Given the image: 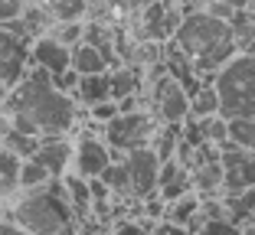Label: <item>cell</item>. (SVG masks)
I'll list each match as a JSON object with an SVG mask.
<instances>
[{
	"label": "cell",
	"mask_w": 255,
	"mask_h": 235,
	"mask_svg": "<svg viewBox=\"0 0 255 235\" xmlns=\"http://www.w3.org/2000/svg\"><path fill=\"white\" fill-rule=\"evenodd\" d=\"M112 98V76L102 72V76H79V88H75V101L85 108L98 105V101Z\"/></svg>",
	"instance_id": "obj_15"
},
{
	"label": "cell",
	"mask_w": 255,
	"mask_h": 235,
	"mask_svg": "<svg viewBox=\"0 0 255 235\" xmlns=\"http://www.w3.org/2000/svg\"><path fill=\"white\" fill-rule=\"evenodd\" d=\"M121 163L128 170V193H131V199L144 203V199L157 196L160 157L154 154V147H137V151L121 154Z\"/></svg>",
	"instance_id": "obj_6"
},
{
	"label": "cell",
	"mask_w": 255,
	"mask_h": 235,
	"mask_svg": "<svg viewBox=\"0 0 255 235\" xmlns=\"http://www.w3.org/2000/svg\"><path fill=\"white\" fill-rule=\"evenodd\" d=\"M112 76V101H125L131 95H141V72L134 66H115L108 69Z\"/></svg>",
	"instance_id": "obj_16"
},
{
	"label": "cell",
	"mask_w": 255,
	"mask_h": 235,
	"mask_svg": "<svg viewBox=\"0 0 255 235\" xmlns=\"http://www.w3.org/2000/svg\"><path fill=\"white\" fill-rule=\"evenodd\" d=\"M200 206H203V196L193 190V193H187V196H180V199H173V203H167L164 219L173 222V226H183V229H187L190 222L200 216Z\"/></svg>",
	"instance_id": "obj_17"
},
{
	"label": "cell",
	"mask_w": 255,
	"mask_h": 235,
	"mask_svg": "<svg viewBox=\"0 0 255 235\" xmlns=\"http://www.w3.org/2000/svg\"><path fill=\"white\" fill-rule=\"evenodd\" d=\"M150 235H190L183 226H173V222H167V219H160V222H154V229H150Z\"/></svg>",
	"instance_id": "obj_29"
},
{
	"label": "cell",
	"mask_w": 255,
	"mask_h": 235,
	"mask_svg": "<svg viewBox=\"0 0 255 235\" xmlns=\"http://www.w3.org/2000/svg\"><path fill=\"white\" fill-rule=\"evenodd\" d=\"M213 114H219V95L216 88H213V82H206L200 91H193L190 95V118H213Z\"/></svg>",
	"instance_id": "obj_21"
},
{
	"label": "cell",
	"mask_w": 255,
	"mask_h": 235,
	"mask_svg": "<svg viewBox=\"0 0 255 235\" xmlns=\"http://www.w3.org/2000/svg\"><path fill=\"white\" fill-rule=\"evenodd\" d=\"M30 72V43L16 36L10 26H0V82L13 88Z\"/></svg>",
	"instance_id": "obj_10"
},
{
	"label": "cell",
	"mask_w": 255,
	"mask_h": 235,
	"mask_svg": "<svg viewBox=\"0 0 255 235\" xmlns=\"http://www.w3.org/2000/svg\"><path fill=\"white\" fill-rule=\"evenodd\" d=\"M219 95V114L226 121L252 118L255 121V53H236L213 78Z\"/></svg>",
	"instance_id": "obj_4"
},
{
	"label": "cell",
	"mask_w": 255,
	"mask_h": 235,
	"mask_svg": "<svg viewBox=\"0 0 255 235\" xmlns=\"http://www.w3.org/2000/svg\"><path fill=\"white\" fill-rule=\"evenodd\" d=\"M72 69L79 72V76H102V72H108V59L102 53H98L95 46H89V43H79L72 49Z\"/></svg>",
	"instance_id": "obj_18"
},
{
	"label": "cell",
	"mask_w": 255,
	"mask_h": 235,
	"mask_svg": "<svg viewBox=\"0 0 255 235\" xmlns=\"http://www.w3.org/2000/svg\"><path fill=\"white\" fill-rule=\"evenodd\" d=\"M157 128H160L157 114L147 111V108H137V111L115 114L112 121L102 128V137H105V144L115 151V157H121V154L137 151V147H150Z\"/></svg>",
	"instance_id": "obj_5"
},
{
	"label": "cell",
	"mask_w": 255,
	"mask_h": 235,
	"mask_svg": "<svg viewBox=\"0 0 255 235\" xmlns=\"http://www.w3.org/2000/svg\"><path fill=\"white\" fill-rule=\"evenodd\" d=\"M7 219L16 222L20 229H26L30 235H56L69 222H75V216H72V206L66 199L62 180H49L39 190L20 193L7 206Z\"/></svg>",
	"instance_id": "obj_3"
},
{
	"label": "cell",
	"mask_w": 255,
	"mask_h": 235,
	"mask_svg": "<svg viewBox=\"0 0 255 235\" xmlns=\"http://www.w3.org/2000/svg\"><path fill=\"white\" fill-rule=\"evenodd\" d=\"M193 193V180H190V170L183 167L180 160H164L160 163V173H157V196L164 203H173V199Z\"/></svg>",
	"instance_id": "obj_13"
},
{
	"label": "cell",
	"mask_w": 255,
	"mask_h": 235,
	"mask_svg": "<svg viewBox=\"0 0 255 235\" xmlns=\"http://www.w3.org/2000/svg\"><path fill=\"white\" fill-rule=\"evenodd\" d=\"M0 235H30V232H26V229H20L16 222L3 219V222H0Z\"/></svg>",
	"instance_id": "obj_30"
},
{
	"label": "cell",
	"mask_w": 255,
	"mask_h": 235,
	"mask_svg": "<svg viewBox=\"0 0 255 235\" xmlns=\"http://www.w3.org/2000/svg\"><path fill=\"white\" fill-rule=\"evenodd\" d=\"M49 180H53V176H49V170H46L43 163H36L33 157L20 163V193H26V190H39V186H46Z\"/></svg>",
	"instance_id": "obj_23"
},
{
	"label": "cell",
	"mask_w": 255,
	"mask_h": 235,
	"mask_svg": "<svg viewBox=\"0 0 255 235\" xmlns=\"http://www.w3.org/2000/svg\"><path fill=\"white\" fill-rule=\"evenodd\" d=\"M226 199V209H229V219L239 226V222H246L249 216H255V186L252 190H246L242 196H223Z\"/></svg>",
	"instance_id": "obj_25"
},
{
	"label": "cell",
	"mask_w": 255,
	"mask_h": 235,
	"mask_svg": "<svg viewBox=\"0 0 255 235\" xmlns=\"http://www.w3.org/2000/svg\"><path fill=\"white\" fill-rule=\"evenodd\" d=\"M196 235H242V229L233 219H210V222H203V229Z\"/></svg>",
	"instance_id": "obj_27"
},
{
	"label": "cell",
	"mask_w": 255,
	"mask_h": 235,
	"mask_svg": "<svg viewBox=\"0 0 255 235\" xmlns=\"http://www.w3.org/2000/svg\"><path fill=\"white\" fill-rule=\"evenodd\" d=\"M173 43H177V49L193 62L196 76L206 78V82H213L219 69L239 53V39H236L229 20L213 16L206 7L183 13L180 26L173 33Z\"/></svg>",
	"instance_id": "obj_2"
},
{
	"label": "cell",
	"mask_w": 255,
	"mask_h": 235,
	"mask_svg": "<svg viewBox=\"0 0 255 235\" xmlns=\"http://www.w3.org/2000/svg\"><path fill=\"white\" fill-rule=\"evenodd\" d=\"M0 111L10 118V128L33 137L72 134L79 124V101L53 85V76L30 66V72L13 85Z\"/></svg>",
	"instance_id": "obj_1"
},
{
	"label": "cell",
	"mask_w": 255,
	"mask_h": 235,
	"mask_svg": "<svg viewBox=\"0 0 255 235\" xmlns=\"http://www.w3.org/2000/svg\"><path fill=\"white\" fill-rule=\"evenodd\" d=\"M229 144L255 154V121L252 118H233L229 121Z\"/></svg>",
	"instance_id": "obj_24"
},
{
	"label": "cell",
	"mask_w": 255,
	"mask_h": 235,
	"mask_svg": "<svg viewBox=\"0 0 255 235\" xmlns=\"http://www.w3.org/2000/svg\"><path fill=\"white\" fill-rule=\"evenodd\" d=\"M53 23H75L89 13V0H43Z\"/></svg>",
	"instance_id": "obj_20"
},
{
	"label": "cell",
	"mask_w": 255,
	"mask_h": 235,
	"mask_svg": "<svg viewBox=\"0 0 255 235\" xmlns=\"http://www.w3.org/2000/svg\"><path fill=\"white\" fill-rule=\"evenodd\" d=\"M115 114H121V111H118V101H112V98H108V101H98V105H92V108H89L92 124H102V128L112 121Z\"/></svg>",
	"instance_id": "obj_26"
},
{
	"label": "cell",
	"mask_w": 255,
	"mask_h": 235,
	"mask_svg": "<svg viewBox=\"0 0 255 235\" xmlns=\"http://www.w3.org/2000/svg\"><path fill=\"white\" fill-rule=\"evenodd\" d=\"M30 66L43 69V72H49L56 78V76H62V72L72 69V49L62 46L53 33H46V36L30 43Z\"/></svg>",
	"instance_id": "obj_11"
},
{
	"label": "cell",
	"mask_w": 255,
	"mask_h": 235,
	"mask_svg": "<svg viewBox=\"0 0 255 235\" xmlns=\"http://www.w3.org/2000/svg\"><path fill=\"white\" fill-rule=\"evenodd\" d=\"M150 105H154V114H157L160 124H183L190 118V95L173 76H167L160 69L157 82H154V91H150Z\"/></svg>",
	"instance_id": "obj_7"
},
{
	"label": "cell",
	"mask_w": 255,
	"mask_h": 235,
	"mask_svg": "<svg viewBox=\"0 0 255 235\" xmlns=\"http://www.w3.org/2000/svg\"><path fill=\"white\" fill-rule=\"evenodd\" d=\"M115 160V151L105 144L102 134H92L82 131L75 137V154H72V173L85 176V180H95V176L105 173V167Z\"/></svg>",
	"instance_id": "obj_9"
},
{
	"label": "cell",
	"mask_w": 255,
	"mask_h": 235,
	"mask_svg": "<svg viewBox=\"0 0 255 235\" xmlns=\"http://www.w3.org/2000/svg\"><path fill=\"white\" fill-rule=\"evenodd\" d=\"M26 10V0H0V26H10Z\"/></svg>",
	"instance_id": "obj_28"
},
{
	"label": "cell",
	"mask_w": 255,
	"mask_h": 235,
	"mask_svg": "<svg viewBox=\"0 0 255 235\" xmlns=\"http://www.w3.org/2000/svg\"><path fill=\"white\" fill-rule=\"evenodd\" d=\"M39 141H43V137L23 134V131H16V128H7L3 134H0V147H3V151H10V154H16L20 160H30L33 154H36Z\"/></svg>",
	"instance_id": "obj_19"
},
{
	"label": "cell",
	"mask_w": 255,
	"mask_h": 235,
	"mask_svg": "<svg viewBox=\"0 0 255 235\" xmlns=\"http://www.w3.org/2000/svg\"><path fill=\"white\" fill-rule=\"evenodd\" d=\"M3 219H7V206L0 203V222H3Z\"/></svg>",
	"instance_id": "obj_33"
},
{
	"label": "cell",
	"mask_w": 255,
	"mask_h": 235,
	"mask_svg": "<svg viewBox=\"0 0 255 235\" xmlns=\"http://www.w3.org/2000/svg\"><path fill=\"white\" fill-rule=\"evenodd\" d=\"M219 163H223V196H242L255 186V154L242 151L236 144L219 147Z\"/></svg>",
	"instance_id": "obj_8"
},
{
	"label": "cell",
	"mask_w": 255,
	"mask_h": 235,
	"mask_svg": "<svg viewBox=\"0 0 255 235\" xmlns=\"http://www.w3.org/2000/svg\"><path fill=\"white\" fill-rule=\"evenodd\" d=\"M239 229H242V235H255V216H249L246 222H239Z\"/></svg>",
	"instance_id": "obj_32"
},
{
	"label": "cell",
	"mask_w": 255,
	"mask_h": 235,
	"mask_svg": "<svg viewBox=\"0 0 255 235\" xmlns=\"http://www.w3.org/2000/svg\"><path fill=\"white\" fill-rule=\"evenodd\" d=\"M72 154H75L72 134H59V137H43L36 154H33V160L43 163L53 180H62V176L72 170Z\"/></svg>",
	"instance_id": "obj_12"
},
{
	"label": "cell",
	"mask_w": 255,
	"mask_h": 235,
	"mask_svg": "<svg viewBox=\"0 0 255 235\" xmlns=\"http://www.w3.org/2000/svg\"><path fill=\"white\" fill-rule=\"evenodd\" d=\"M219 3H226L229 10H246L249 3H252V0H219Z\"/></svg>",
	"instance_id": "obj_31"
},
{
	"label": "cell",
	"mask_w": 255,
	"mask_h": 235,
	"mask_svg": "<svg viewBox=\"0 0 255 235\" xmlns=\"http://www.w3.org/2000/svg\"><path fill=\"white\" fill-rule=\"evenodd\" d=\"M200 134H203V141L206 144H213V147H223V144H229V121H226L223 114H213V118H200Z\"/></svg>",
	"instance_id": "obj_22"
},
{
	"label": "cell",
	"mask_w": 255,
	"mask_h": 235,
	"mask_svg": "<svg viewBox=\"0 0 255 235\" xmlns=\"http://www.w3.org/2000/svg\"><path fill=\"white\" fill-rule=\"evenodd\" d=\"M20 163L23 160L16 154L0 147V203L3 206H10L20 196Z\"/></svg>",
	"instance_id": "obj_14"
}]
</instances>
